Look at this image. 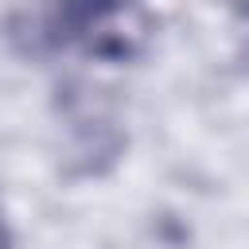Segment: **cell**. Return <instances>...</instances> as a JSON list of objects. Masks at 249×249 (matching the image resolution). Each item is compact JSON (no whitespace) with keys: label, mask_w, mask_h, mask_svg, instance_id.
I'll return each instance as SVG.
<instances>
[{"label":"cell","mask_w":249,"mask_h":249,"mask_svg":"<svg viewBox=\"0 0 249 249\" xmlns=\"http://www.w3.org/2000/svg\"><path fill=\"white\" fill-rule=\"evenodd\" d=\"M35 43L78 51L89 62L128 66L156 43V12L148 0H47L35 19Z\"/></svg>","instance_id":"6da1fadb"},{"label":"cell","mask_w":249,"mask_h":249,"mask_svg":"<svg viewBox=\"0 0 249 249\" xmlns=\"http://www.w3.org/2000/svg\"><path fill=\"white\" fill-rule=\"evenodd\" d=\"M58 128H62V163L70 175H101L124 152V128L117 105L86 82H70L62 89Z\"/></svg>","instance_id":"7a4b0ae2"},{"label":"cell","mask_w":249,"mask_h":249,"mask_svg":"<svg viewBox=\"0 0 249 249\" xmlns=\"http://www.w3.org/2000/svg\"><path fill=\"white\" fill-rule=\"evenodd\" d=\"M0 249H16V230H12V222H8L4 202H0Z\"/></svg>","instance_id":"3957f363"}]
</instances>
